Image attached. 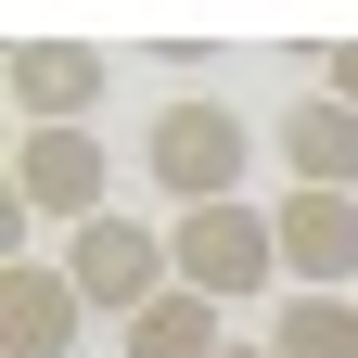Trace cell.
<instances>
[{
    "mask_svg": "<svg viewBox=\"0 0 358 358\" xmlns=\"http://www.w3.org/2000/svg\"><path fill=\"white\" fill-rule=\"evenodd\" d=\"M141 166H154V192L192 217V205H243V166H256V128L217 103V90H179V103H154L141 128Z\"/></svg>",
    "mask_w": 358,
    "mask_h": 358,
    "instance_id": "obj_1",
    "label": "cell"
},
{
    "mask_svg": "<svg viewBox=\"0 0 358 358\" xmlns=\"http://www.w3.org/2000/svg\"><path fill=\"white\" fill-rule=\"evenodd\" d=\"M64 282L90 294V320H141L154 294H179V256H166V231L154 217H90V231H64Z\"/></svg>",
    "mask_w": 358,
    "mask_h": 358,
    "instance_id": "obj_2",
    "label": "cell"
},
{
    "mask_svg": "<svg viewBox=\"0 0 358 358\" xmlns=\"http://www.w3.org/2000/svg\"><path fill=\"white\" fill-rule=\"evenodd\" d=\"M166 256H179V282L217 294V307H243L282 282V231H268V205H192V217H166Z\"/></svg>",
    "mask_w": 358,
    "mask_h": 358,
    "instance_id": "obj_3",
    "label": "cell"
},
{
    "mask_svg": "<svg viewBox=\"0 0 358 358\" xmlns=\"http://www.w3.org/2000/svg\"><path fill=\"white\" fill-rule=\"evenodd\" d=\"M103 128H26L13 141V205L26 217H64V231H90V217H115L103 205Z\"/></svg>",
    "mask_w": 358,
    "mask_h": 358,
    "instance_id": "obj_4",
    "label": "cell"
},
{
    "mask_svg": "<svg viewBox=\"0 0 358 358\" xmlns=\"http://www.w3.org/2000/svg\"><path fill=\"white\" fill-rule=\"evenodd\" d=\"M268 231H282V294H345L358 282V192H282Z\"/></svg>",
    "mask_w": 358,
    "mask_h": 358,
    "instance_id": "obj_5",
    "label": "cell"
},
{
    "mask_svg": "<svg viewBox=\"0 0 358 358\" xmlns=\"http://www.w3.org/2000/svg\"><path fill=\"white\" fill-rule=\"evenodd\" d=\"M77 333H90V294L64 282V256H13L0 268V345L13 358H77Z\"/></svg>",
    "mask_w": 358,
    "mask_h": 358,
    "instance_id": "obj_6",
    "label": "cell"
},
{
    "mask_svg": "<svg viewBox=\"0 0 358 358\" xmlns=\"http://www.w3.org/2000/svg\"><path fill=\"white\" fill-rule=\"evenodd\" d=\"M0 90H13L26 128H90L103 115V52H90V38H26V52L0 64Z\"/></svg>",
    "mask_w": 358,
    "mask_h": 358,
    "instance_id": "obj_7",
    "label": "cell"
},
{
    "mask_svg": "<svg viewBox=\"0 0 358 358\" xmlns=\"http://www.w3.org/2000/svg\"><path fill=\"white\" fill-rule=\"evenodd\" d=\"M282 166H294V192H358V103L294 90V115H282Z\"/></svg>",
    "mask_w": 358,
    "mask_h": 358,
    "instance_id": "obj_8",
    "label": "cell"
},
{
    "mask_svg": "<svg viewBox=\"0 0 358 358\" xmlns=\"http://www.w3.org/2000/svg\"><path fill=\"white\" fill-rule=\"evenodd\" d=\"M128 358H231V333H217V294H154L141 320H128Z\"/></svg>",
    "mask_w": 358,
    "mask_h": 358,
    "instance_id": "obj_9",
    "label": "cell"
},
{
    "mask_svg": "<svg viewBox=\"0 0 358 358\" xmlns=\"http://www.w3.org/2000/svg\"><path fill=\"white\" fill-rule=\"evenodd\" d=\"M268 358H358V294H282L268 307Z\"/></svg>",
    "mask_w": 358,
    "mask_h": 358,
    "instance_id": "obj_10",
    "label": "cell"
},
{
    "mask_svg": "<svg viewBox=\"0 0 358 358\" xmlns=\"http://www.w3.org/2000/svg\"><path fill=\"white\" fill-rule=\"evenodd\" d=\"M320 90H333V103H358V38H333V52H320Z\"/></svg>",
    "mask_w": 358,
    "mask_h": 358,
    "instance_id": "obj_11",
    "label": "cell"
},
{
    "mask_svg": "<svg viewBox=\"0 0 358 358\" xmlns=\"http://www.w3.org/2000/svg\"><path fill=\"white\" fill-rule=\"evenodd\" d=\"M231 358H268V345H231Z\"/></svg>",
    "mask_w": 358,
    "mask_h": 358,
    "instance_id": "obj_12",
    "label": "cell"
}]
</instances>
